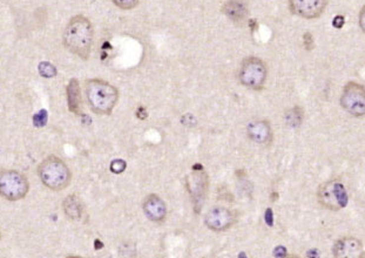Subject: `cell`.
Wrapping results in <instances>:
<instances>
[{
    "instance_id": "20",
    "label": "cell",
    "mask_w": 365,
    "mask_h": 258,
    "mask_svg": "<svg viewBox=\"0 0 365 258\" xmlns=\"http://www.w3.org/2000/svg\"><path fill=\"white\" fill-rule=\"evenodd\" d=\"M127 167L126 161L121 160V158H117V160H114L112 163H110V170L114 174H121L125 171Z\"/></svg>"
},
{
    "instance_id": "27",
    "label": "cell",
    "mask_w": 365,
    "mask_h": 258,
    "mask_svg": "<svg viewBox=\"0 0 365 258\" xmlns=\"http://www.w3.org/2000/svg\"><path fill=\"white\" fill-rule=\"evenodd\" d=\"M66 258H85V257H80V256H68Z\"/></svg>"
},
{
    "instance_id": "14",
    "label": "cell",
    "mask_w": 365,
    "mask_h": 258,
    "mask_svg": "<svg viewBox=\"0 0 365 258\" xmlns=\"http://www.w3.org/2000/svg\"><path fill=\"white\" fill-rule=\"evenodd\" d=\"M221 9L222 13L235 24H242L248 15V8L242 0H228Z\"/></svg>"
},
{
    "instance_id": "11",
    "label": "cell",
    "mask_w": 365,
    "mask_h": 258,
    "mask_svg": "<svg viewBox=\"0 0 365 258\" xmlns=\"http://www.w3.org/2000/svg\"><path fill=\"white\" fill-rule=\"evenodd\" d=\"M291 12L301 18L315 19L325 11L326 0H289Z\"/></svg>"
},
{
    "instance_id": "17",
    "label": "cell",
    "mask_w": 365,
    "mask_h": 258,
    "mask_svg": "<svg viewBox=\"0 0 365 258\" xmlns=\"http://www.w3.org/2000/svg\"><path fill=\"white\" fill-rule=\"evenodd\" d=\"M304 119L303 109L301 107H294L285 111V123L291 128H298L302 125Z\"/></svg>"
},
{
    "instance_id": "24",
    "label": "cell",
    "mask_w": 365,
    "mask_h": 258,
    "mask_svg": "<svg viewBox=\"0 0 365 258\" xmlns=\"http://www.w3.org/2000/svg\"><path fill=\"white\" fill-rule=\"evenodd\" d=\"M332 24H334L335 27L341 28L343 25H344V17H343V15H337V17L334 19V21H332Z\"/></svg>"
},
{
    "instance_id": "28",
    "label": "cell",
    "mask_w": 365,
    "mask_h": 258,
    "mask_svg": "<svg viewBox=\"0 0 365 258\" xmlns=\"http://www.w3.org/2000/svg\"><path fill=\"white\" fill-rule=\"evenodd\" d=\"M239 258H247V257H246V255H244V254H241L239 256Z\"/></svg>"
},
{
    "instance_id": "21",
    "label": "cell",
    "mask_w": 365,
    "mask_h": 258,
    "mask_svg": "<svg viewBox=\"0 0 365 258\" xmlns=\"http://www.w3.org/2000/svg\"><path fill=\"white\" fill-rule=\"evenodd\" d=\"M303 40H304V47H306V49L308 51H310V50L313 49V44H315V41H313V36H311L310 33H306V34H304Z\"/></svg>"
},
{
    "instance_id": "26",
    "label": "cell",
    "mask_w": 365,
    "mask_h": 258,
    "mask_svg": "<svg viewBox=\"0 0 365 258\" xmlns=\"http://www.w3.org/2000/svg\"><path fill=\"white\" fill-rule=\"evenodd\" d=\"M285 258H301V257L297 256V255H289V256H287Z\"/></svg>"
},
{
    "instance_id": "2",
    "label": "cell",
    "mask_w": 365,
    "mask_h": 258,
    "mask_svg": "<svg viewBox=\"0 0 365 258\" xmlns=\"http://www.w3.org/2000/svg\"><path fill=\"white\" fill-rule=\"evenodd\" d=\"M85 95L88 106L98 115H110L119 101V89L103 79L86 81Z\"/></svg>"
},
{
    "instance_id": "12",
    "label": "cell",
    "mask_w": 365,
    "mask_h": 258,
    "mask_svg": "<svg viewBox=\"0 0 365 258\" xmlns=\"http://www.w3.org/2000/svg\"><path fill=\"white\" fill-rule=\"evenodd\" d=\"M247 135L253 142L261 146H270L274 139L270 123L263 119L250 121L247 126Z\"/></svg>"
},
{
    "instance_id": "23",
    "label": "cell",
    "mask_w": 365,
    "mask_h": 258,
    "mask_svg": "<svg viewBox=\"0 0 365 258\" xmlns=\"http://www.w3.org/2000/svg\"><path fill=\"white\" fill-rule=\"evenodd\" d=\"M275 256L277 258H285L288 256L287 250H285L283 247H278L277 249L275 250Z\"/></svg>"
},
{
    "instance_id": "1",
    "label": "cell",
    "mask_w": 365,
    "mask_h": 258,
    "mask_svg": "<svg viewBox=\"0 0 365 258\" xmlns=\"http://www.w3.org/2000/svg\"><path fill=\"white\" fill-rule=\"evenodd\" d=\"M93 40V25L84 15H74L63 31L62 41L65 47L82 60L90 58Z\"/></svg>"
},
{
    "instance_id": "7",
    "label": "cell",
    "mask_w": 365,
    "mask_h": 258,
    "mask_svg": "<svg viewBox=\"0 0 365 258\" xmlns=\"http://www.w3.org/2000/svg\"><path fill=\"white\" fill-rule=\"evenodd\" d=\"M341 104L352 116L365 115V88L357 82L345 85L341 97Z\"/></svg>"
},
{
    "instance_id": "3",
    "label": "cell",
    "mask_w": 365,
    "mask_h": 258,
    "mask_svg": "<svg viewBox=\"0 0 365 258\" xmlns=\"http://www.w3.org/2000/svg\"><path fill=\"white\" fill-rule=\"evenodd\" d=\"M38 176L41 183L50 190L61 192L71 183L72 171L61 158L50 155L38 165Z\"/></svg>"
},
{
    "instance_id": "15",
    "label": "cell",
    "mask_w": 365,
    "mask_h": 258,
    "mask_svg": "<svg viewBox=\"0 0 365 258\" xmlns=\"http://www.w3.org/2000/svg\"><path fill=\"white\" fill-rule=\"evenodd\" d=\"M62 211L71 221H79L84 214V205L80 197L75 194L66 197L62 202Z\"/></svg>"
},
{
    "instance_id": "9",
    "label": "cell",
    "mask_w": 365,
    "mask_h": 258,
    "mask_svg": "<svg viewBox=\"0 0 365 258\" xmlns=\"http://www.w3.org/2000/svg\"><path fill=\"white\" fill-rule=\"evenodd\" d=\"M186 182L187 188H188L190 195L193 197L194 206H196L195 210L199 212L200 208L202 206V203L205 202L206 196H207L209 186L208 175L203 171V169H194L192 174L187 176Z\"/></svg>"
},
{
    "instance_id": "25",
    "label": "cell",
    "mask_w": 365,
    "mask_h": 258,
    "mask_svg": "<svg viewBox=\"0 0 365 258\" xmlns=\"http://www.w3.org/2000/svg\"><path fill=\"white\" fill-rule=\"evenodd\" d=\"M136 116L139 117L140 120H145L147 117V111H146L145 108H140L138 111H136Z\"/></svg>"
},
{
    "instance_id": "10",
    "label": "cell",
    "mask_w": 365,
    "mask_h": 258,
    "mask_svg": "<svg viewBox=\"0 0 365 258\" xmlns=\"http://www.w3.org/2000/svg\"><path fill=\"white\" fill-rule=\"evenodd\" d=\"M335 258H365L364 245L356 237H342L332 247Z\"/></svg>"
},
{
    "instance_id": "16",
    "label": "cell",
    "mask_w": 365,
    "mask_h": 258,
    "mask_svg": "<svg viewBox=\"0 0 365 258\" xmlns=\"http://www.w3.org/2000/svg\"><path fill=\"white\" fill-rule=\"evenodd\" d=\"M67 106L69 111L74 114L81 113V89L77 79H71L66 87Z\"/></svg>"
},
{
    "instance_id": "19",
    "label": "cell",
    "mask_w": 365,
    "mask_h": 258,
    "mask_svg": "<svg viewBox=\"0 0 365 258\" xmlns=\"http://www.w3.org/2000/svg\"><path fill=\"white\" fill-rule=\"evenodd\" d=\"M113 2L121 9H132L139 5L140 0H113Z\"/></svg>"
},
{
    "instance_id": "8",
    "label": "cell",
    "mask_w": 365,
    "mask_h": 258,
    "mask_svg": "<svg viewBox=\"0 0 365 258\" xmlns=\"http://www.w3.org/2000/svg\"><path fill=\"white\" fill-rule=\"evenodd\" d=\"M237 215L234 210L227 206H215L209 210L205 217L208 229L215 232H223L230 229L236 223Z\"/></svg>"
},
{
    "instance_id": "4",
    "label": "cell",
    "mask_w": 365,
    "mask_h": 258,
    "mask_svg": "<svg viewBox=\"0 0 365 258\" xmlns=\"http://www.w3.org/2000/svg\"><path fill=\"white\" fill-rule=\"evenodd\" d=\"M268 78V67L257 56H247L241 62L239 80L244 87L253 91H261Z\"/></svg>"
},
{
    "instance_id": "6",
    "label": "cell",
    "mask_w": 365,
    "mask_h": 258,
    "mask_svg": "<svg viewBox=\"0 0 365 258\" xmlns=\"http://www.w3.org/2000/svg\"><path fill=\"white\" fill-rule=\"evenodd\" d=\"M317 201L323 208L331 211H338L348 203L345 186L339 180H330L323 183L317 192Z\"/></svg>"
},
{
    "instance_id": "22",
    "label": "cell",
    "mask_w": 365,
    "mask_h": 258,
    "mask_svg": "<svg viewBox=\"0 0 365 258\" xmlns=\"http://www.w3.org/2000/svg\"><path fill=\"white\" fill-rule=\"evenodd\" d=\"M360 26L362 28V31L365 33V6L363 8L361 9V13H360Z\"/></svg>"
},
{
    "instance_id": "13",
    "label": "cell",
    "mask_w": 365,
    "mask_h": 258,
    "mask_svg": "<svg viewBox=\"0 0 365 258\" xmlns=\"http://www.w3.org/2000/svg\"><path fill=\"white\" fill-rule=\"evenodd\" d=\"M142 208H144L145 215L152 222L161 223L167 217L166 202L160 196L156 195V194H149L144 200Z\"/></svg>"
},
{
    "instance_id": "18",
    "label": "cell",
    "mask_w": 365,
    "mask_h": 258,
    "mask_svg": "<svg viewBox=\"0 0 365 258\" xmlns=\"http://www.w3.org/2000/svg\"><path fill=\"white\" fill-rule=\"evenodd\" d=\"M38 69H39L40 75L45 76V78H53L56 75L55 67L50 62H40Z\"/></svg>"
},
{
    "instance_id": "5",
    "label": "cell",
    "mask_w": 365,
    "mask_h": 258,
    "mask_svg": "<svg viewBox=\"0 0 365 258\" xmlns=\"http://www.w3.org/2000/svg\"><path fill=\"white\" fill-rule=\"evenodd\" d=\"M30 192V182L26 175L18 170L5 169L0 171V196L15 202L26 197Z\"/></svg>"
},
{
    "instance_id": "29",
    "label": "cell",
    "mask_w": 365,
    "mask_h": 258,
    "mask_svg": "<svg viewBox=\"0 0 365 258\" xmlns=\"http://www.w3.org/2000/svg\"><path fill=\"white\" fill-rule=\"evenodd\" d=\"M0 241H1V230H0Z\"/></svg>"
}]
</instances>
